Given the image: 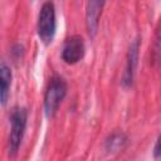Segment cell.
Segmentation results:
<instances>
[{
	"label": "cell",
	"mask_w": 161,
	"mask_h": 161,
	"mask_svg": "<svg viewBox=\"0 0 161 161\" xmlns=\"http://www.w3.org/2000/svg\"><path fill=\"white\" fill-rule=\"evenodd\" d=\"M67 94V83L60 75H53L49 79L44 93V111L47 117H53Z\"/></svg>",
	"instance_id": "1"
},
{
	"label": "cell",
	"mask_w": 161,
	"mask_h": 161,
	"mask_svg": "<svg viewBox=\"0 0 161 161\" xmlns=\"http://www.w3.org/2000/svg\"><path fill=\"white\" fill-rule=\"evenodd\" d=\"M28 119V111L24 107H14L10 113L11 130L8 141V150L10 156H15L20 147Z\"/></svg>",
	"instance_id": "2"
},
{
	"label": "cell",
	"mask_w": 161,
	"mask_h": 161,
	"mask_svg": "<svg viewBox=\"0 0 161 161\" xmlns=\"http://www.w3.org/2000/svg\"><path fill=\"white\" fill-rule=\"evenodd\" d=\"M13 73L8 64L0 62V103L5 106L8 103L10 87H11Z\"/></svg>",
	"instance_id": "7"
},
{
	"label": "cell",
	"mask_w": 161,
	"mask_h": 161,
	"mask_svg": "<svg viewBox=\"0 0 161 161\" xmlns=\"http://www.w3.org/2000/svg\"><path fill=\"white\" fill-rule=\"evenodd\" d=\"M84 42L79 35H72L65 39L62 49V59L67 64H75L84 57Z\"/></svg>",
	"instance_id": "4"
},
{
	"label": "cell",
	"mask_w": 161,
	"mask_h": 161,
	"mask_svg": "<svg viewBox=\"0 0 161 161\" xmlns=\"http://www.w3.org/2000/svg\"><path fill=\"white\" fill-rule=\"evenodd\" d=\"M57 29V20H55V6L53 3L47 1L42 5L39 15H38V36L40 40L48 45L53 42Z\"/></svg>",
	"instance_id": "3"
},
{
	"label": "cell",
	"mask_w": 161,
	"mask_h": 161,
	"mask_svg": "<svg viewBox=\"0 0 161 161\" xmlns=\"http://www.w3.org/2000/svg\"><path fill=\"white\" fill-rule=\"evenodd\" d=\"M126 141H127V137H126L123 133H119V132L113 133V135L107 140V142H106L107 150H109V151L119 150V148L123 147V145L126 143Z\"/></svg>",
	"instance_id": "8"
},
{
	"label": "cell",
	"mask_w": 161,
	"mask_h": 161,
	"mask_svg": "<svg viewBox=\"0 0 161 161\" xmlns=\"http://www.w3.org/2000/svg\"><path fill=\"white\" fill-rule=\"evenodd\" d=\"M103 1H88L86 8V25L91 36H94L99 24V16L102 14Z\"/></svg>",
	"instance_id": "6"
},
{
	"label": "cell",
	"mask_w": 161,
	"mask_h": 161,
	"mask_svg": "<svg viewBox=\"0 0 161 161\" xmlns=\"http://www.w3.org/2000/svg\"><path fill=\"white\" fill-rule=\"evenodd\" d=\"M138 50H140V40L135 39L128 49L127 53V62H126V69L122 77V84L125 87H130L133 82V77H135V70L137 67V62H138Z\"/></svg>",
	"instance_id": "5"
},
{
	"label": "cell",
	"mask_w": 161,
	"mask_h": 161,
	"mask_svg": "<svg viewBox=\"0 0 161 161\" xmlns=\"http://www.w3.org/2000/svg\"><path fill=\"white\" fill-rule=\"evenodd\" d=\"M153 158L156 161H160V137H157L155 147H153Z\"/></svg>",
	"instance_id": "9"
}]
</instances>
